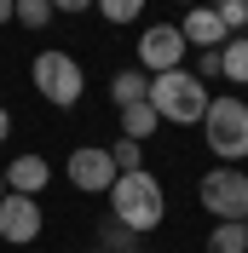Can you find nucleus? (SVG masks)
<instances>
[{"label":"nucleus","instance_id":"obj_1","mask_svg":"<svg viewBox=\"0 0 248 253\" xmlns=\"http://www.w3.org/2000/svg\"><path fill=\"white\" fill-rule=\"evenodd\" d=\"M110 219H122L127 230H156L168 219V196H162V178L144 167V173H116L110 184Z\"/></svg>","mask_w":248,"mask_h":253},{"label":"nucleus","instance_id":"obj_2","mask_svg":"<svg viewBox=\"0 0 248 253\" xmlns=\"http://www.w3.org/2000/svg\"><path fill=\"white\" fill-rule=\"evenodd\" d=\"M162 121L173 126H202V115H208V86H202L190 69H168V75H150V98H144Z\"/></svg>","mask_w":248,"mask_h":253},{"label":"nucleus","instance_id":"obj_3","mask_svg":"<svg viewBox=\"0 0 248 253\" xmlns=\"http://www.w3.org/2000/svg\"><path fill=\"white\" fill-rule=\"evenodd\" d=\"M202 138H208V156H219L225 167H243L248 161V104L243 98H214L208 115H202Z\"/></svg>","mask_w":248,"mask_h":253},{"label":"nucleus","instance_id":"obj_4","mask_svg":"<svg viewBox=\"0 0 248 253\" xmlns=\"http://www.w3.org/2000/svg\"><path fill=\"white\" fill-rule=\"evenodd\" d=\"M29 81H35V92L47 98L52 110H75L81 92H87V69H81L69 52H58V46H47L29 63Z\"/></svg>","mask_w":248,"mask_h":253},{"label":"nucleus","instance_id":"obj_5","mask_svg":"<svg viewBox=\"0 0 248 253\" xmlns=\"http://www.w3.org/2000/svg\"><path fill=\"white\" fill-rule=\"evenodd\" d=\"M196 196H202V207L214 213L219 224H248V167H208L202 173V184H196Z\"/></svg>","mask_w":248,"mask_h":253},{"label":"nucleus","instance_id":"obj_6","mask_svg":"<svg viewBox=\"0 0 248 253\" xmlns=\"http://www.w3.org/2000/svg\"><path fill=\"white\" fill-rule=\"evenodd\" d=\"M139 69L144 75L185 69V35H179V23H150V29L139 35Z\"/></svg>","mask_w":248,"mask_h":253},{"label":"nucleus","instance_id":"obj_7","mask_svg":"<svg viewBox=\"0 0 248 253\" xmlns=\"http://www.w3.org/2000/svg\"><path fill=\"white\" fill-rule=\"evenodd\" d=\"M63 178H69L81 196H110V184H116V161H110L104 144H81L75 156L63 161Z\"/></svg>","mask_w":248,"mask_h":253},{"label":"nucleus","instance_id":"obj_8","mask_svg":"<svg viewBox=\"0 0 248 253\" xmlns=\"http://www.w3.org/2000/svg\"><path fill=\"white\" fill-rule=\"evenodd\" d=\"M41 224H47V213H41V202H35V196H17V190H6V196H0V242L29 248V242L41 236Z\"/></svg>","mask_w":248,"mask_h":253},{"label":"nucleus","instance_id":"obj_9","mask_svg":"<svg viewBox=\"0 0 248 253\" xmlns=\"http://www.w3.org/2000/svg\"><path fill=\"white\" fill-rule=\"evenodd\" d=\"M179 35H185V46H202V52H219L231 35H225V23H219L214 6H185V23H179Z\"/></svg>","mask_w":248,"mask_h":253},{"label":"nucleus","instance_id":"obj_10","mask_svg":"<svg viewBox=\"0 0 248 253\" xmlns=\"http://www.w3.org/2000/svg\"><path fill=\"white\" fill-rule=\"evenodd\" d=\"M6 190H17V196H41V190L52 184V167H47V156H12L6 167Z\"/></svg>","mask_w":248,"mask_h":253},{"label":"nucleus","instance_id":"obj_11","mask_svg":"<svg viewBox=\"0 0 248 253\" xmlns=\"http://www.w3.org/2000/svg\"><path fill=\"white\" fill-rule=\"evenodd\" d=\"M110 98H116V110L144 104V98H150V75H144V69H122V75L110 81Z\"/></svg>","mask_w":248,"mask_h":253},{"label":"nucleus","instance_id":"obj_12","mask_svg":"<svg viewBox=\"0 0 248 253\" xmlns=\"http://www.w3.org/2000/svg\"><path fill=\"white\" fill-rule=\"evenodd\" d=\"M219 75L237 81V86H248V35H231V41L219 46Z\"/></svg>","mask_w":248,"mask_h":253},{"label":"nucleus","instance_id":"obj_13","mask_svg":"<svg viewBox=\"0 0 248 253\" xmlns=\"http://www.w3.org/2000/svg\"><path fill=\"white\" fill-rule=\"evenodd\" d=\"M156 121H162V115H156L150 110V104H127V110H122V138H150V132H156Z\"/></svg>","mask_w":248,"mask_h":253},{"label":"nucleus","instance_id":"obj_14","mask_svg":"<svg viewBox=\"0 0 248 253\" xmlns=\"http://www.w3.org/2000/svg\"><path fill=\"white\" fill-rule=\"evenodd\" d=\"M208 253H248V224H214Z\"/></svg>","mask_w":248,"mask_h":253},{"label":"nucleus","instance_id":"obj_15","mask_svg":"<svg viewBox=\"0 0 248 253\" xmlns=\"http://www.w3.org/2000/svg\"><path fill=\"white\" fill-rule=\"evenodd\" d=\"M12 17L23 23V29H47L58 12H52V0H12Z\"/></svg>","mask_w":248,"mask_h":253},{"label":"nucleus","instance_id":"obj_16","mask_svg":"<svg viewBox=\"0 0 248 253\" xmlns=\"http://www.w3.org/2000/svg\"><path fill=\"white\" fill-rule=\"evenodd\" d=\"M110 161H116V173H144V144L139 138H116L110 144Z\"/></svg>","mask_w":248,"mask_h":253},{"label":"nucleus","instance_id":"obj_17","mask_svg":"<svg viewBox=\"0 0 248 253\" xmlns=\"http://www.w3.org/2000/svg\"><path fill=\"white\" fill-rule=\"evenodd\" d=\"M219 23H225V35H248V0H214Z\"/></svg>","mask_w":248,"mask_h":253},{"label":"nucleus","instance_id":"obj_18","mask_svg":"<svg viewBox=\"0 0 248 253\" xmlns=\"http://www.w3.org/2000/svg\"><path fill=\"white\" fill-rule=\"evenodd\" d=\"M98 17H110V23H133V17L144 12V0H93Z\"/></svg>","mask_w":248,"mask_h":253},{"label":"nucleus","instance_id":"obj_19","mask_svg":"<svg viewBox=\"0 0 248 253\" xmlns=\"http://www.w3.org/2000/svg\"><path fill=\"white\" fill-rule=\"evenodd\" d=\"M133 236H139V230H127L122 219H104V242H110L116 253H122V248H133Z\"/></svg>","mask_w":248,"mask_h":253},{"label":"nucleus","instance_id":"obj_20","mask_svg":"<svg viewBox=\"0 0 248 253\" xmlns=\"http://www.w3.org/2000/svg\"><path fill=\"white\" fill-rule=\"evenodd\" d=\"M93 0H52V12H87Z\"/></svg>","mask_w":248,"mask_h":253},{"label":"nucleus","instance_id":"obj_21","mask_svg":"<svg viewBox=\"0 0 248 253\" xmlns=\"http://www.w3.org/2000/svg\"><path fill=\"white\" fill-rule=\"evenodd\" d=\"M12 138V115H6V104H0V144Z\"/></svg>","mask_w":248,"mask_h":253},{"label":"nucleus","instance_id":"obj_22","mask_svg":"<svg viewBox=\"0 0 248 253\" xmlns=\"http://www.w3.org/2000/svg\"><path fill=\"white\" fill-rule=\"evenodd\" d=\"M0 23H12V0H0Z\"/></svg>","mask_w":248,"mask_h":253},{"label":"nucleus","instance_id":"obj_23","mask_svg":"<svg viewBox=\"0 0 248 253\" xmlns=\"http://www.w3.org/2000/svg\"><path fill=\"white\" fill-rule=\"evenodd\" d=\"M0 196H6V173H0Z\"/></svg>","mask_w":248,"mask_h":253},{"label":"nucleus","instance_id":"obj_24","mask_svg":"<svg viewBox=\"0 0 248 253\" xmlns=\"http://www.w3.org/2000/svg\"><path fill=\"white\" fill-rule=\"evenodd\" d=\"M122 253H144V248H122Z\"/></svg>","mask_w":248,"mask_h":253}]
</instances>
